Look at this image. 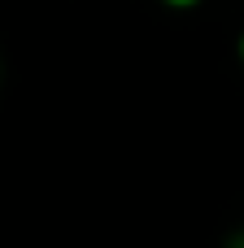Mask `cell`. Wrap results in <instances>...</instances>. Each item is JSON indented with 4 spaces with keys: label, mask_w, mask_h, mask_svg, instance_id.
I'll return each instance as SVG.
<instances>
[{
    "label": "cell",
    "mask_w": 244,
    "mask_h": 248,
    "mask_svg": "<svg viewBox=\"0 0 244 248\" xmlns=\"http://www.w3.org/2000/svg\"><path fill=\"white\" fill-rule=\"evenodd\" d=\"M162 4H170V9H192V4H201V0H162Z\"/></svg>",
    "instance_id": "6da1fadb"
},
{
    "label": "cell",
    "mask_w": 244,
    "mask_h": 248,
    "mask_svg": "<svg viewBox=\"0 0 244 248\" xmlns=\"http://www.w3.org/2000/svg\"><path fill=\"white\" fill-rule=\"evenodd\" d=\"M227 248H244V231H236V235L227 240Z\"/></svg>",
    "instance_id": "7a4b0ae2"
},
{
    "label": "cell",
    "mask_w": 244,
    "mask_h": 248,
    "mask_svg": "<svg viewBox=\"0 0 244 248\" xmlns=\"http://www.w3.org/2000/svg\"><path fill=\"white\" fill-rule=\"evenodd\" d=\"M240 61H244V35H240Z\"/></svg>",
    "instance_id": "3957f363"
},
{
    "label": "cell",
    "mask_w": 244,
    "mask_h": 248,
    "mask_svg": "<svg viewBox=\"0 0 244 248\" xmlns=\"http://www.w3.org/2000/svg\"><path fill=\"white\" fill-rule=\"evenodd\" d=\"M0 78H4V65H0Z\"/></svg>",
    "instance_id": "277c9868"
}]
</instances>
